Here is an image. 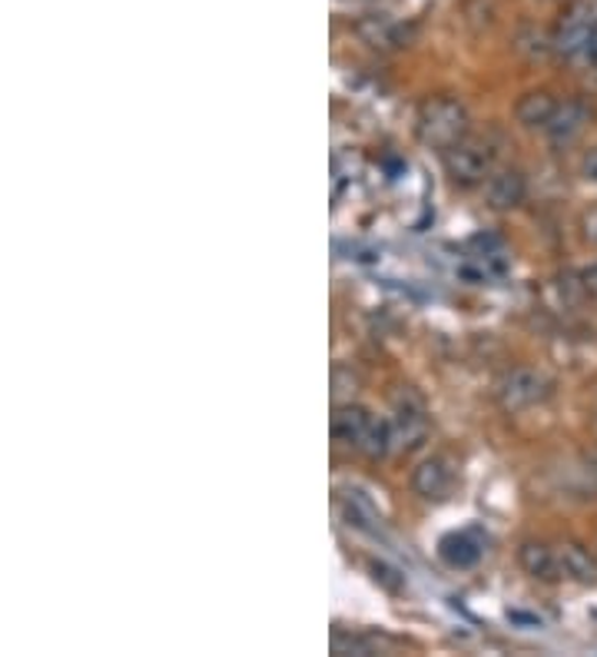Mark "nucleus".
<instances>
[{"mask_svg": "<svg viewBox=\"0 0 597 657\" xmlns=\"http://www.w3.org/2000/svg\"><path fill=\"white\" fill-rule=\"evenodd\" d=\"M468 110L455 96H435L418 110V140L432 150H448L468 137Z\"/></svg>", "mask_w": 597, "mask_h": 657, "instance_id": "f257e3e1", "label": "nucleus"}, {"mask_svg": "<svg viewBox=\"0 0 597 657\" xmlns=\"http://www.w3.org/2000/svg\"><path fill=\"white\" fill-rule=\"evenodd\" d=\"M495 160H498V147L492 137H464L445 150V170L461 186L485 183L495 170Z\"/></svg>", "mask_w": 597, "mask_h": 657, "instance_id": "f03ea898", "label": "nucleus"}, {"mask_svg": "<svg viewBox=\"0 0 597 657\" xmlns=\"http://www.w3.org/2000/svg\"><path fill=\"white\" fill-rule=\"evenodd\" d=\"M389 428H392V456L395 452H412L428 438V408H425V402H422V395L415 389H399L395 392Z\"/></svg>", "mask_w": 597, "mask_h": 657, "instance_id": "7ed1b4c3", "label": "nucleus"}, {"mask_svg": "<svg viewBox=\"0 0 597 657\" xmlns=\"http://www.w3.org/2000/svg\"><path fill=\"white\" fill-rule=\"evenodd\" d=\"M548 389H551V382H548L544 372L521 366V369H512L498 382V402H502L505 412H525V408L538 405L548 395Z\"/></svg>", "mask_w": 597, "mask_h": 657, "instance_id": "20e7f679", "label": "nucleus"}, {"mask_svg": "<svg viewBox=\"0 0 597 657\" xmlns=\"http://www.w3.org/2000/svg\"><path fill=\"white\" fill-rule=\"evenodd\" d=\"M594 31H597V8L590 4V0H577V4L558 24V34H554L558 54H564L567 60H577Z\"/></svg>", "mask_w": 597, "mask_h": 657, "instance_id": "39448f33", "label": "nucleus"}, {"mask_svg": "<svg viewBox=\"0 0 597 657\" xmlns=\"http://www.w3.org/2000/svg\"><path fill=\"white\" fill-rule=\"evenodd\" d=\"M372 425H376V415L369 408H363V405L338 402L335 412H332V438L338 446L355 449V452H363Z\"/></svg>", "mask_w": 597, "mask_h": 657, "instance_id": "423d86ee", "label": "nucleus"}, {"mask_svg": "<svg viewBox=\"0 0 597 657\" xmlns=\"http://www.w3.org/2000/svg\"><path fill=\"white\" fill-rule=\"evenodd\" d=\"M590 124V110L581 100H558V110L551 114V120L544 124V137L551 143H571L584 134V127Z\"/></svg>", "mask_w": 597, "mask_h": 657, "instance_id": "0eeeda50", "label": "nucleus"}, {"mask_svg": "<svg viewBox=\"0 0 597 657\" xmlns=\"http://www.w3.org/2000/svg\"><path fill=\"white\" fill-rule=\"evenodd\" d=\"M451 485H455V469H451V462H448L445 456H432V459L418 462L415 472H412V488H415V495H422V498H428V502L445 498V495L451 492Z\"/></svg>", "mask_w": 597, "mask_h": 657, "instance_id": "6e6552de", "label": "nucleus"}, {"mask_svg": "<svg viewBox=\"0 0 597 657\" xmlns=\"http://www.w3.org/2000/svg\"><path fill=\"white\" fill-rule=\"evenodd\" d=\"M485 199L492 209H512L525 199V176L521 170H492V176L485 180Z\"/></svg>", "mask_w": 597, "mask_h": 657, "instance_id": "1a4fd4ad", "label": "nucleus"}, {"mask_svg": "<svg viewBox=\"0 0 597 657\" xmlns=\"http://www.w3.org/2000/svg\"><path fill=\"white\" fill-rule=\"evenodd\" d=\"M438 555L448 568H474L478 562H482V541H478L474 534L468 531H455V534H445L441 544H438Z\"/></svg>", "mask_w": 597, "mask_h": 657, "instance_id": "9d476101", "label": "nucleus"}, {"mask_svg": "<svg viewBox=\"0 0 597 657\" xmlns=\"http://www.w3.org/2000/svg\"><path fill=\"white\" fill-rule=\"evenodd\" d=\"M558 565H561V578H567V581H577V585L597 581V562L590 558V552H584V548L574 541L558 544Z\"/></svg>", "mask_w": 597, "mask_h": 657, "instance_id": "9b49d317", "label": "nucleus"}, {"mask_svg": "<svg viewBox=\"0 0 597 657\" xmlns=\"http://www.w3.org/2000/svg\"><path fill=\"white\" fill-rule=\"evenodd\" d=\"M518 562H521V568H525L531 578H538V581H561L558 548H548V544H535V541H528V544H521Z\"/></svg>", "mask_w": 597, "mask_h": 657, "instance_id": "f8f14e48", "label": "nucleus"}, {"mask_svg": "<svg viewBox=\"0 0 597 657\" xmlns=\"http://www.w3.org/2000/svg\"><path fill=\"white\" fill-rule=\"evenodd\" d=\"M554 110H558V100H554L551 93L538 90V93H525V96L518 100L515 117H518V124H525V127H531V130H544V124L551 120Z\"/></svg>", "mask_w": 597, "mask_h": 657, "instance_id": "ddd939ff", "label": "nucleus"}, {"mask_svg": "<svg viewBox=\"0 0 597 657\" xmlns=\"http://www.w3.org/2000/svg\"><path fill=\"white\" fill-rule=\"evenodd\" d=\"M369 568H372V578H376V585H382L386 591H392V595L405 591V575H402L395 565H389V562H372Z\"/></svg>", "mask_w": 597, "mask_h": 657, "instance_id": "4468645a", "label": "nucleus"}, {"mask_svg": "<svg viewBox=\"0 0 597 657\" xmlns=\"http://www.w3.org/2000/svg\"><path fill=\"white\" fill-rule=\"evenodd\" d=\"M332 650L335 654H376V641L372 637H358V634L345 637L342 631H335L332 634Z\"/></svg>", "mask_w": 597, "mask_h": 657, "instance_id": "2eb2a0df", "label": "nucleus"}, {"mask_svg": "<svg viewBox=\"0 0 597 657\" xmlns=\"http://www.w3.org/2000/svg\"><path fill=\"white\" fill-rule=\"evenodd\" d=\"M581 230H584V240H587V243L597 250V206L584 212V219H581Z\"/></svg>", "mask_w": 597, "mask_h": 657, "instance_id": "dca6fc26", "label": "nucleus"}, {"mask_svg": "<svg viewBox=\"0 0 597 657\" xmlns=\"http://www.w3.org/2000/svg\"><path fill=\"white\" fill-rule=\"evenodd\" d=\"M581 173H584L587 183H597V147L584 153V160H581Z\"/></svg>", "mask_w": 597, "mask_h": 657, "instance_id": "f3484780", "label": "nucleus"}, {"mask_svg": "<svg viewBox=\"0 0 597 657\" xmlns=\"http://www.w3.org/2000/svg\"><path fill=\"white\" fill-rule=\"evenodd\" d=\"M574 64H590V67H597V31L590 34V41H587V47L581 50V57L574 60Z\"/></svg>", "mask_w": 597, "mask_h": 657, "instance_id": "a211bd4d", "label": "nucleus"}]
</instances>
